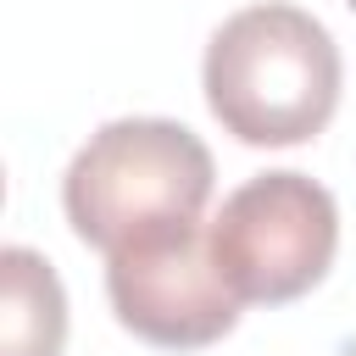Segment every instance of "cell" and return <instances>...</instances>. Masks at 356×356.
Masks as SVG:
<instances>
[{"label": "cell", "mask_w": 356, "mask_h": 356, "mask_svg": "<svg viewBox=\"0 0 356 356\" xmlns=\"http://www.w3.org/2000/svg\"><path fill=\"white\" fill-rule=\"evenodd\" d=\"M206 245L239 306H284L328 278L339 206L306 172H256L206 222Z\"/></svg>", "instance_id": "3957f363"}, {"label": "cell", "mask_w": 356, "mask_h": 356, "mask_svg": "<svg viewBox=\"0 0 356 356\" xmlns=\"http://www.w3.org/2000/svg\"><path fill=\"white\" fill-rule=\"evenodd\" d=\"M106 295L117 323L161 350H200L234 334L239 300L211 267L206 222L122 256H106Z\"/></svg>", "instance_id": "277c9868"}, {"label": "cell", "mask_w": 356, "mask_h": 356, "mask_svg": "<svg viewBox=\"0 0 356 356\" xmlns=\"http://www.w3.org/2000/svg\"><path fill=\"white\" fill-rule=\"evenodd\" d=\"M334 33L284 0L234 11L206 44V106L239 145H306L339 106Z\"/></svg>", "instance_id": "6da1fadb"}, {"label": "cell", "mask_w": 356, "mask_h": 356, "mask_svg": "<svg viewBox=\"0 0 356 356\" xmlns=\"http://www.w3.org/2000/svg\"><path fill=\"white\" fill-rule=\"evenodd\" d=\"M67 345V295L56 267L28 250H0V356H61Z\"/></svg>", "instance_id": "5b68a950"}, {"label": "cell", "mask_w": 356, "mask_h": 356, "mask_svg": "<svg viewBox=\"0 0 356 356\" xmlns=\"http://www.w3.org/2000/svg\"><path fill=\"white\" fill-rule=\"evenodd\" d=\"M345 6H350V11H356V0H345Z\"/></svg>", "instance_id": "8992f818"}, {"label": "cell", "mask_w": 356, "mask_h": 356, "mask_svg": "<svg viewBox=\"0 0 356 356\" xmlns=\"http://www.w3.org/2000/svg\"><path fill=\"white\" fill-rule=\"evenodd\" d=\"M211 150L167 117H117L89 134L61 178L67 222L83 245L122 256L200 228L211 200Z\"/></svg>", "instance_id": "7a4b0ae2"}]
</instances>
